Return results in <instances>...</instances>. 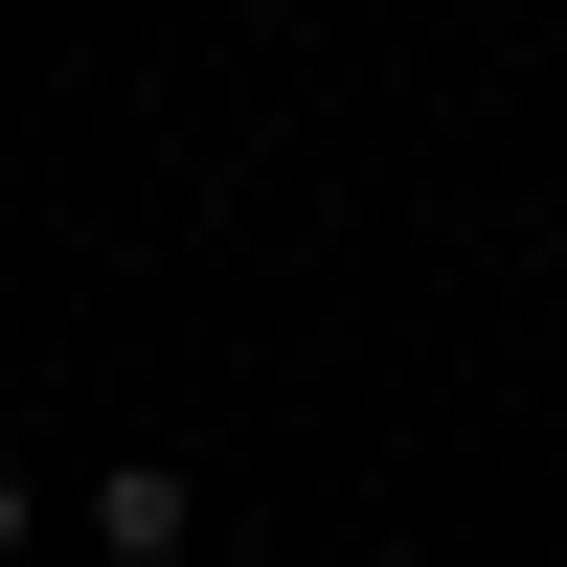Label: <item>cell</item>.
<instances>
[{
    "label": "cell",
    "instance_id": "6da1fadb",
    "mask_svg": "<svg viewBox=\"0 0 567 567\" xmlns=\"http://www.w3.org/2000/svg\"><path fill=\"white\" fill-rule=\"evenodd\" d=\"M91 545H114V567H182V545H205L182 454H91Z\"/></svg>",
    "mask_w": 567,
    "mask_h": 567
},
{
    "label": "cell",
    "instance_id": "7a4b0ae2",
    "mask_svg": "<svg viewBox=\"0 0 567 567\" xmlns=\"http://www.w3.org/2000/svg\"><path fill=\"white\" fill-rule=\"evenodd\" d=\"M0 567H23V454H0Z\"/></svg>",
    "mask_w": 567,
    "mask_h": 567
}]
</instances>
